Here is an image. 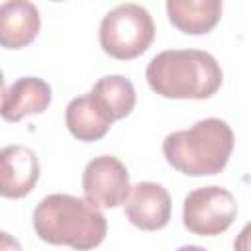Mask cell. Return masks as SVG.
<instances>
[{"instance_id": "obj_1", "label": "cell", "mask_w": 251, "mask_h": 251, "mask_svg": "<svg viewBox=\"0 0 251 251\" xmlns=\"http://www.w3.org/2000/svg\"><path fill=\"white\" fill-rule=\"evenodd\" d=\"M145 78L149 88L163 98L204 100L220 90L224 73L208 51L167 49L149 61Z\"/></svg>"}, {"instance_id": "obj_2", "label": "cell", "mask_w": 251, "mask_h": 251, "mask_svg": "<svg viewBox=\"0 0 251 251\" xmlns=\"http://www.w3.org/2000/svg\"><path fill=\"white\" fill-rule=\"evenodd\" d=\"M33 229L49 245L94 249L104 241L108 222L98 208L82 198L49 194L33 210Z\"/></svg>"}, {"instance_id": "obj_3", "label": "cell", "mask_w": 251, "mask_h": 251, "mask_svg": "<svg viewBox=\"0 0 251 251\" xmlns=\"http://www.w3.org/2000/svg\"><path fill=\"white\" fill-rule=\"evenodd\" d=\"M235 145L233 131L220 118L198 120L192 127L163 139L167 163L186 176H210L226 169Z\"/></svg>"}, {"instance_id": "obj_4", "label": "cell", "mask_w": 251, "mask_h": 251, "mask_svg": "<svg viewBox=\"0 0 251 251\" xmlns=\"http://www.w3.org/2000/svg\"><path fill=\"white\" fill-rule=\"evenodd\" d=\"M100 47L118 61H131L143 55L155 39L151 14L133 2L112 8L100 22Z\"/></svg>"}, {"instance_id": "obj_5", "label": "cell", "mask_w": 251, "mask_h": 251, "mask_svg": "<svg viewBox=\"0 0 251 251\" xmlns=\"http://www.w3.org/2000/svg\"><path fill=\"white\" fill-rule=\"evenodd\" d=\"M237 216L235 196L218 184L200 186L186 194L182 204L184 227L200 237H216L224 233Z\"/></svg>"}, {"instance_id": "obj_6", "label": "cell", "mask_w": 251, "mask_h": 251, "mask_svg": "<svg viewBox=\"0 0 251 251\" xmlns=\"http://www.w3.org/2000/svg\"><path fill=\"white\" fill-rule=\"evenodd\" d=\"M84 200L94 208H118L129 192V173L114 155H100L88 161L82 173Z\"/></svg>"}, {"instance_id": "obj_7", "label": "cell", "mask_w": 251, "mask_h": 251, "mask_svg": "<svg viewBox=\"0 0 251 251\" xmlns=\"http://www.w3.org/2000/svg\"><path fill=\"white\" fill-rule=\"evenodd\" d=\"M171 194L159 182L143 180L129 186L124 200V214L131 226L143 231L163 229L171 220Z\"/></svg>"}, {"instance_id": "obj_8", "label": "cell", "mask_w": 251, "mask_h": 251, "mask_svg": "<svg viewBox=\"0 0 251 251\" xmlns=\"http://www.w3.org/2000/svg\"><path fill=\"white\" fill-rule=\"evenodd\" d=\"M39 180V159L25 145L0 149V196L18 200L27 196Z\"/></svg>"}, {"instance_id": "obj_9", "label": "cell", "mask_w": 251, "mask_h": 251, "mask_svg": "<svg viewBox=\"0 0 251 251\" xmlns=\"http://www.w3.org/2000/svg\"><path fill=\"white\" fill-rule=\"evenodd\" d=\"M51 104V86L39 76H22L0 98V118L14 124L31 114H41Z\"/></svg>"}, {"instance_id": "obj_10", "label": "cell", "mask_w": 251, "mask_h": 251, "mask_svg": "<svg viewBox=\"0 0 251 251\" xmlns=\"http://www.w3.org/2000/svg\"><path fill=\"white\" fill-rule=\"evenodd\" d=\"M41 18L31 0H6L0 4V47H27L39 33Z\"/></svg>"}, {"instance_id": "obj_11", "label": "cell", "mask_w": 251, "mask_h": 251, "mask_svg": "<svg viewBox=\"0 0 251 251\" xmlns=\"http://www.w3.org/2000/svg\"><path fill=\"white\" fill-rule=\"evenodd\" d=\"M65 124L73 137L90 143L102 139L110 131L114 120L98 104V100L90 92H86L69 102L65 110Z\"/></svg>"}, {"instance_id": "obj_12", "label": "cell", "mask_w": 251, "mask_h": 251, "mask_svg": "<svg viewBox=\"0 0 251 251\" xmlns=\"http://www.w3.org/2000/svg\"><path fill=\"white\" fill-rule=\"evenodd\" d=\"M224 0H167L169 22L186 35L210 33L222 18Z\"/></svg>"}, {"instance_id": "obj_13", "label": "cell", "mask_w": 251, "mask_h": 251, "mask_svg": "<svg viewBox=\"0 0 251 251\" xmlns=\"http://www.w3.org/2000/svg\"><path fill=\"white\" fill-rule=\"evenodd\" d=\"M90 94L98 100V104L108 112L114 122L124 120L135 108V88L131 80L122 75H106L98 78Z\"/></svg>"}, {"instance_id": "obj_14", "label": "cell", "mask_w": 251, "mask_h": 251, "mask_svg": "<svg viewBox=\"0 0 251 251\" xmlns=\"http://www.w3.org/2000/svg\"><path fill=\"white\" fill-rule=\"evenodd\" d=\"M0 249H22V245L6 231H0Z\"/></svg>"}, {"instance_id": "obj_15", "label": "cell", "mask_w": 251, "mask_h": 251, "mask_svg": "<svg viewBox=\"0 0 251 251\" xmlns=\"http://www.w3.org/2000/svg\"><path fill=\"white\" fill-rule=\"evenodd\" d=\"M4 92V75H2V71H0V94Z\"/></svg>"}, {"instance_id": "obj_16", "label": "cell", "mask_w": 251, "mask_h": 251, "mask_svg": "<svg viewBox=\"0 0 251 251\" xmlns=\"http://www.w3.org/2000/svg\"><path fill=\"white\" fill-rule=\"evenodd\" d=\"M51 2H63V0H51Z\"/></svg>"}]
</instances>
